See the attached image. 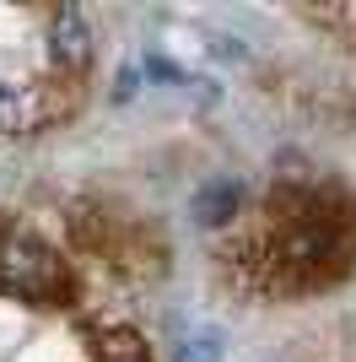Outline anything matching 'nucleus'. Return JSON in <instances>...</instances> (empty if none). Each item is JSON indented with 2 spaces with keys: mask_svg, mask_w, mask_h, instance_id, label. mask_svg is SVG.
Returning <instances> with one entry per match:
<instances>
[{
  "mask_svg": "<svg viewBox=\"0 0 356 362\" xmlns=\"http://www.w3.org/2000/svg\"><path fill=\"white\" fill-rule=\"evenodd\" d=\"M71 243L92 259H108L119 276L151 281L167 271V238L157 233V222H141L130 211H114L108 200H76L65 211Z\"/></svg>",
  "mask_w": 356,
  "mask_h": 362,
  "instance_id": "1",
  "label": "nucleus"
},
{
  "mask_svg": "<svg viewBox=\"0 0 356 362\" xmlns=\"http://www.w3.org/2000/svg\"><path fill=\"white\" fill-rule=\"evenodd\" d=\"M0 292L49 303V298H65V292H71V276H65V265H59L32 233L6 227V233H0Z\"/></svg>",
  "mask_w": 356,
  "mask_h": 362,
  "instance_id": "2",
  "label": "nucleus"
},
{
  "mask_svg": "<svg viewBox=\"0 0 356 362\" xmlns=\"http://www.w3.org/2000/svg\"><path fill=\"white\" fill-rule=\"evenodd\" d=\"M286 81H292V87H275V92H281L297 114H308V119L329 124V130L356 124V98L340 81H313V76H297V71H286Z\"/></svg>",
  "mask_w": 356,
  "mask_h": 362,
  "instance_id": "3",
  "label": "nucleus"
},
{
  "mask_svg": "<svg viewBox=\"0 0 356 362\" xmlns=\"http://www.w3.org/2000/svg\"><path fill=\"white\" fill-rule=\"evenodd\" d=\"M49 60L59 65L65 76H81L92 60V22L81 6H59L49 16Z\"/></svg>",
  "mask_w": 356,
  "mask_h": 362,
  "instance_id": "4",
  "label": "nucleus"
},
{
  "mask_svg": "<svg viewBox=\"0 0 356 362\" xmlns=\"http://www.w3.org/2000/svg\"><path fill=\"white\" fill-rule=\"evenodd\" d=\"M237 206H243V189H237L232 179H210V184H200L194 189V200H189V216L200 227H227L237 216Z\"/></svg>",
  "mask_w": 356,
  "mask_h": 362,
  "instance_id": "5",
  "label": "nucleus"
},
{
  "mask_svg": "<svg viewBox=\"0 0 356 362\" xmlns=\"http://www.w3.org/2000/svg\"><path fill=\"white\" fill-rule=\"evenodd\" d=\"M92 357L97 362H151V346L141 341V330H97Z\"/></svg>",
  "mask_w": 356,
  "mask_h": 362,
  "instance_id": "6",
  "label": "nucleus"
},
{
  "mask_svg": "<svg viewBox=\"0 0 356 362\" xmlns=\"http://www.w3.org/2000/svg\"><path fill=\"white\" fill-rule=\"evenodd\" d=\"M222 330H210V325H200V330H184L173 346V362H222Z\"/></svg>",
  "mask_w": 356,
  "mask_h": 362,
  "instance_id": "7",
  "label": "nucleus"
}]
</instances>
